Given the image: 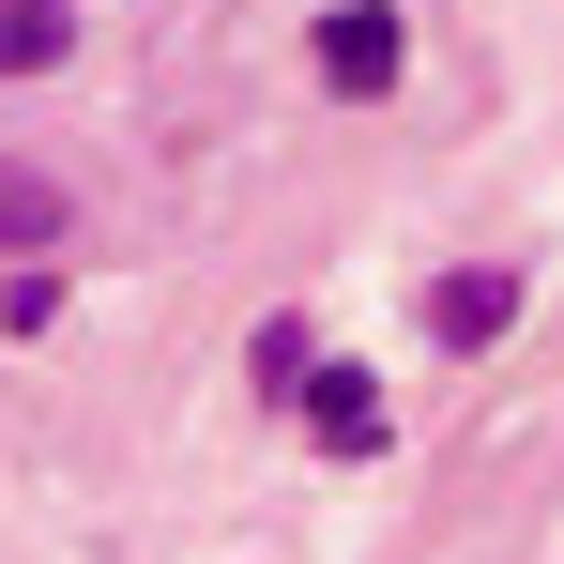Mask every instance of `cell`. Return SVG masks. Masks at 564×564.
Instances as JSON below:
<instances>
[{"label": "cell", "mask_w": 564, "mask_h": 564, "mask_svg": "<svg viewBox=\"0 0 564 564\" xmlns=\"http://www.w3.org/2000/svg\"><path fill=\"white\" fill-rule=\"evenodd\" d=\"M397 62H412V31H397L381 0H336V15H321V77H336L351 107H381V93H397Z\"/></svg>", "instance_id": "obj_1"}, {"label": "cell", "mask_w": 564, "mask_h": 564, "mask_svg": "<svg viewBox=\"0 0 564 564\" xmlns=\"http://www.w3.org/2000/svg\"><path fill=\"white\" fill-rule=\"evenodd\" d=\"M290 397H305V443H321V458H367L381 443V381L367 367H305Z\"/></svg>", "instance_id": "obj_2"}, {"label": "cell", "mask_w": 564, "mask_h": 564, "mask_svg": "<svg viewBox=\"0 0 564 564\" xmlns=\"http://www.w3.org/2000/svg\"><path fill=\"white\" fill-rule=\"evenodd\" d=\"M62 229H77V198L46 184V169H15V153H0V260H46Z\"/></svg>", "instance_id": "obj_3"}, {"label": "cell", "mask_w": 564, "mask_h": 564, "mask_svg": "<svg viewBox=\"0 0 564 564\" xmlns=\"http://www.w3.org/2000/svg\"><path fill=\"white\" fill-rule=\"evenodd\" d=\"M503 321H519V275H443L427 290V336H443V351H488Z\"/></svg>", "instance_id": "obj_4"}, {"label": "cell", "mask_w": 564, "mask_h": 564, "mask_svg": "<svg viewBox=\"0 0 564 564\" xmlns=\"http://www.w3.org/2000/svg\"><path fill=\"white\" fill-rule=\"evenodd\" d=\"M77 46V0H0V77H46Z\"/></svg>", "instance_id": "obj_5"}, {"label": "cell", "mask_w": 564, "mask_h": 564, "mask_svg": "<svg viewBox=\"0 0 564 564\" xmlns=\"http://www.w3.org/2000/svg\"><path fill=\"white\" fill-rule=\"evenodd\" d=\"M305 367H321V351H305V321H260V397H290Z\"/></svg>", "instance_id": "obj_6"}]
</instances>
